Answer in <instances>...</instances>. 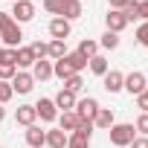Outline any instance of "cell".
<instances>
[{
  "label": "cell",
  "instance_id": "obj_34",
  "mask_svg": "<svg viewBox=\"0 0 148 148\" xmlns=\"http://www.w3.org/2000/svg\"><path fill=\"white\" fill-rule=\"evenodd\" d=\"M131 0H110V9H125Z\"/></svg>",
  "mask_w": 148,
  "mask_h": 148
},
{
  "label": "cell",
  "instance_id": "obj_30",
  "mask_svg": "<svg viewBox=\"0 0 148 148\" xmlns=\"http://www.w3.org/2000/svg\"><path fill=\"white\" fill-rule=\"evenodd\" d=\"M136 41H139V44L148 49V21H142V26L136 29Z\"/></svg>",
  "mask_w": 148,
  "mask_h": 148
},
{
  "label": "cell",
  "instance_id": "obj_29",
  "mask_svg": "<svg viewBox=\"0 0 148 148\" xmlns=\"http://www.w3.org/2000/svg\"><path fill=\"white\" fill-rule=\"evenodd\" d=\"M136 21H148V0H136Z\"/></svg>",
  "mask_w": 148,
  "mask_h": 148
},
{
  "label": "cell",
  "instance_id": "obj_15",
  "mask_svg": "<svg viewBox=\"0 0 148 148\" xmlns=\"http://www.w3.org/2000/svg\"><path fill=\"white\" fill-rule=\"evenodd\" d=\"M84 9H82V0H64V9H61V18L64 21H76L82 18Z\"/></svg>",
  "mask_w": 148,
  "mask_h": 148
},
{
  "label": "cell",
  "instance_id": "obj_32",
  "mask_svg": "<svg viewBox=\"0 0 148 148\" xmlns=\"http://www.w3.org/2000/svg\"><path fill=\"white\" fill-rule=\"evenodd\" d=\"M136 108H139L142 113H148V87H145V93L136 96Z\"/></svg>",
  "mask_w": 148,
  "mask_h": 148
},
{
  "label": "cell",
  "instance_id": "obj_36",
  "mask_svg": "<svg viewBox=\"0 0 148 148\" xmlns=\"http://www.w3.org/2000/svg\"><path fill=\"white\" fill-rule=\"evenodd\" d=\"M3 61H6V49H3V47H0V64H3Z\"/></svg>",
  "mask_w": 148,
  "mask_h": 148
},
{
  "label": "cell",
  "instance_id": "obj_20",
  "mask_svg": "<svg viewBox=\"0 0 148 148\" xmlns=\"http://www.w3.org/2000/svg\"><path fill=\"white\" fill-rule=\"evenodd\" d=\"M64 61L70 64V70H73V73H82V70L87 67V58H84V55H79V52H67V55H64Z\"/></svg>",
  "mask_w": 148,
  "mask_h": 148
},
{
  "label": "cell",
  "instance_id": "obj_14",
  "mask_svg": "<svg viewBox=\"0 0 148 148\" xmlns=\"http://www.w3.org/2000/svg\"><path fill=\"white\" fill-rule=\"evenodd\" d=\"M79 125H82V119H79V116H76V110H64V113H61V116H58V128H61V131H64V134H67V131H70V134H73V131H76V128H79Z\"/></svg>",
  "mask_w": 148,
  "mask_h": 148
},
{
  "label": "cell",
  "instance_id": "obj_13",
  "mask_svg": "<svg viewBox=\"0 0 148 148\" xmlns=\"http://www.w3.org/2000/svg\"><path fill=\"white\" fill-rule=\"evenodd\" d=\"M52 102H55V108L64 113V110H73V108H76V102H79V99H76V93H70V90H64V87H61V90H58V96H55Z\"/></svg>",
  "mask_w": 148,
  "mask_h": 148
},
{
  "label": "cell",
  "instance_id": "obj_7",
  "mask_svg": "<svg viewBox=\"0 0 148 148\" xmlns=\"http://www.w3.org/2000/svg\"><path fill=\"white\" fill-rule=\"evenodd\" d=\"M35 113L41 116V122H55L58 119V108L52 99H38L35 102Z\"/></svg>",
  "mask_w": 148,
  "mask_h": 148
},
{
  "label": "cell",
  "instance_id": "obj_17",
  "mask_svg": "<svg viewBox=\"0 0 148 148\" xmlns=\"http://www.w3.org/2000/svg\"><path fill=\"white\" fill-rule=\"evenodd\" d=\"M67 139H70V134H64L61 128L47 131V145H49V148H67Z\"/></svg>",
  "mask_w": 148,
  "mask_h": 148
},
{
  "label": "cell",
  "instance_id": "obj_31",
  "mask_svg": "<svg viewBox=\"0 0 148 148\" xmlns=\"http://www.w3.org/2000/svg\"><path fill=\"white\" fill-rule=\"evenodd\" d=\"M136 131H139V136H148V113H142L139 119H136V125H134Z\"/></svg>",
  "mask_w": 148,
  "mask_h": 148
},
{
  "label": "cell",
  "instance_id": "obj_6",
  "mask_svg": "<svg viewBox=\"0 0 148 148\" xmlns=\"http://www.w3.org/2000/svg\"><path fill=\"white\" fill-rule=\"evenodd\" d=\"M9 84H12V90H15V93L26 96V93H32V87H35V79H32V73H23V70H18V73H15V79H12Z\"/></svg>",
  "mask_w": 148,
  "mask_h": 148
},
{
  "label": "cell",
  "instance_id": "obj_11",
  "mask_svg": "<svg viewBox=\"0 0 148 148\" xmlns=\"http://www.w3.org/2000/svg\"><path fill=\"white\" fill-rule=\"evenodd\" d=\"M15 119H18V125H23V128L35 125V119H38V113H35V105H21V108L15 110Z\"/></svg>",
  "mask_w": 148,
  "mask_h": 148
},
{
  "label": "cell",
  "instance_id": "obj_21",
  "mask_svg": "<svg viewBox=\"0 0 148 148\" xmlns=\"http://www.w3.org/2000/svg\"><path fill=\"white\" fill-rule=\"evenodd\" d=\"M47 55H49V58H55V61H58V58H64V55H67L64 41H49V44H47Z\"/></svg>",
  "mask_w": 148,
  "mask_h": 148
},
{
  "label": "cell",
  "instance_id": "obj_4",
  "mask_svg": "<svg viewBox=\"0 0 148 148\" xmlns=\"http://www.w3.org/2000/svg\"><path fill=\"white\" fill-rule=\"evenodd\" d=\"M9 15L15 18V23H26V21L35 18V3L32 0H15V9Z\"/></svg>",
  "mask_w": 148,
  "mask_h": 148
},
{
  "label": "cell",
  "instance_id": "obj_12",
  "mask_svg": "<svg viewBox=\"0 0 148 148\" xmlns=\"http://www.w3.org/2000/svg\"><path fill=\"white\" fill-rule=\"evenodd\" d=\"M32 79H35V82H47V79H52V61H47V58L35 61V64H32Z\"/></svg>",
  "mask_w": 148,
  "mask_h": 148
},
{
  "label": "cell",
  "instance_id": "obj_35",
  "mask_svg": "<svg viewBox=\"0 0 148 148\" xmlns=\"http://www.w3.org/2000/svg\"><path fill=\"white\" fill-rule=\"evenodd\" d=\"M3 119H6V108H3V105H0V122H3Z\"/></svg>",
  "mask_w": 148,
  "mask_h": 148
},
{
  "label": "cell",
  "instance_id": "obj_33",
  "mask_svg": "<svg viewBox=\"0 0 148 148\" xmlns=\"http://www.w3.org/2000/svg\"><path fill=\"white\" fill-rule=\"evenodd\" d=\"M128 148H148V136H134V142Z\"/></svg>",
  "mask_w": 148,
  "mask_h": 148
},
{
  "label": "cell",
  "instance_id": "obj_27",
  "mask_svg": "<svg viewBox=\"0 0 148 148\" xmlns=\"http://www.w3.org/2000/svg\"><path fill=\"white\" fill-rule=\"evenodd\" d=\"M12 96H15L12 84H9V82H0V105H6V102H9Z\"/></svg>",
  "mask_w": 148,
  "mask_h": 148
},
{
  "label": "cell",
  "instance_id": "obj_24",
  "mask_svg": "<svg viewBox=\"0 0 148 148\" xmlns=\"http://www.w3.org/2000/svg\"><path fill=\"white\" fill-rule=\"evenodd\" d=\"M84 87V82H82V76L76 73V76H70V79H64V90H70V93H79Z\"/></svg>",
  "mask_w": 148,
  "mask_h": 148
},
{
  "label": "cell",
  "instance_id": "obj_23",
  "mask_svg": "<svg viewBox=\"0 0 148 148\" xmlns=\"http://www.w3.org/2000/svg\"><path fill=\"white\" fill-rule=\"evenodd\" d=\"M99 47H102V49H116V47H119V35H116V32H105L102 41H99Z\"/></svg>",
  "mask_w": 148,
  "mask_h": 148
},
{
  "label": "cell",
  "instance_id": "obj_22",
  "mask_svg": "<svg viewBox=\"0 0 148 148\" xmlns=\"http://www.w3.org/2000/svg\"><path fill=\"white\" fill-rule=\"evenodd\" d=\"M87 64H90V70L96 73V76H105V73H108V58L105 55H93Z\"/></svg>",
  "mask_w": 148,
  "mask_h": 148
},
{
  "label": "cell",
  "instance_id": "obj_18",
  "mask_svg": "<svg viewBox=\"0 0 148 148\" xmlns=\"http://www.w3.org/2000/svg\"><path fill=\"white\" fill-rule=\"evenodd\" d=\"M93 125H96V128H105V131H110V125H116V122H113V110H110V108H99V113H96Z\"/></svg>",
  "mask_w": 148,
  "mask_h": 148
},
{
  "label": "cell",
  "instance_id": "obj_5",
  "mask_svg": "<svg viewBox=\"0 0 148 148\" xmlns=\"http://www.w3.org/2000/svg\"><path fill=\"white\" fill-rule=\"evenodd\" d=\"M145 87H148V82H145V73H128L125 76V84H122V90H128L131 96H139V93H145Z\"/></svg>",
  "mask_w": 148,
  "mask_h": 148
},
{
  "label": "cell",
  "instance_id": "obj_19",
  "mask_svg": "<svg viewBox=\"0 0 148 148\" xmlns=\"http://www.w3.org/2000/svg\"><path fill=\"white\" fill-rule=\"evenodd\" d=\"M79 55H84L87 61L93 58V55H99V41H90V38H84L82 44H79V49H76Z\"/></svg>",
  "mask_w": 148,
  "mask_h": 148
},
{
  "label": "cell",
  "instance_id": "obj_25",
  "mask_svg": "<svg viewBox=\"0 0 148 148\" xmlns=\"http://www.w3.org/2000/svg\"><path fill=\"white\" fill-rule=\"evenodd\" d=\"M15 73H18V67H12V64H0V82H12L15 79Z\"/></svg>",
  "mask_w": 148,
  "mask_h": 148
},
{
  "label": "cell",
  "instance_id": "obj_28",
  "mask_svg": "<svg viewBox=\"0 0 148 148\" xmlns=\"http://www.w3.org/2000/svg\"><path fill=\"white\" fill-rule=\"evenodd\" d=\"M29 49H32V55H35V61H41V58H47V44H44V41H35V44H32Z\"/></svg>",
  "mask_w": 148,
  "mask_h": 148
},
{
  "label": "cell",
  "instance_id": "obj_9",
  "mask_svg": "<svg viewBox=\"0 0 148 148\" xmlns=\"http://www.w3.org/2000/svg\"><path fill=\"white\" fill-rule=\"evenodd\" d=\"M70 21H64V18H52L49 21V35H52V41H67L70 38Z\"/></svg>",
  "mask_w": 148,
  "mask_h": 148
},
{
  "label": "cell",
  "instance_id": "obj_26",
  "mask_svg": "<svg viewBox=\"0 0 148 148\" xmlns=\"http://www.w3.org/2000/svg\"><path fill=\"white\" fill-rule=\"evenodd\" d=\"M44 9L49 15H58L61 18V9H64V0H44Z\"/></svg>",
  "mask_w": 148,
  "mask_h": 148
},
{
  "label": "cell",
  "instance_id": "obj_1",
  "mask_svg": "<svg viewBox=\"0 0 148 148\" xmlns=\"http://www.w3.org/2000/svg\"><path fill=\"white\" fill-rule=\"evenodd\" d=\"M21 38H23L21 23H15V18H12L9 12H0V41L6 44V49L21 47Z\"/></svg>",
  "mask_w": 148,
  "mask_h": 148
},
{
  "label": "cell",
  "instance_id": "obj_10",
  "mask_svg": "<svg viewBox=\"0 0 148 148\" xmlns=\"http://www.w3.org/2000/svg\"><path fill=\"white\" fill-rule=\"evenodd\" d=\"M102 79H105V82H102V87H105L108 93H119V90H122V84H125V76H122L119 70H108Z\"/></svg>",
  "mask_w": 148,
  "mask_h": 148
},
{
  "label": "cell",
  "instance_id": "obj_3",
  "mask_svg": "<svg viewBox=\"0 0 148 148\" xmlns=\"http://www.w3.org/2000/svg\"><path fill=\"white\" fill-rule=\"evenodd\" d=\"M73 110H76V116H79L82 122H93L96 113H99V102H96L93 96H87V99H79Z\"/></svg>",
  "mask_w": 148,
  "mask_h": 148
},
{
  "label": "cell",
  "instance_id": "obj_16",
  "mask_svg": "<svg viewBox=\"0 0 148 148\" xmlns=\"http://www.w3.org/2000/svg\"><path fill=\"white\" fill-rule=\"evenodd\" d=\"M26 142H29V148L47 145V131H41L38 125H29V128H26Z\"/></svg>",
  "mask_w": 148,
  "mask_h": 148
},
{
  "label": "cell",
  "instance_id": "obj_2",
  "mask_svg": "<svg viewBox=\"0 0 148 148\" xmlns=\"http://www.w3.org/2000/svg\"><path fill=\"white\" fill-rule=\"evenodd\" d=\"M110 145H116V148H128L131 142H134V136H136V128L131 125V122H119V125H110Z\"/></svg>",
  "mask_w": 148,
  "mask_h": 148
},
{
  "label": "cell",
  "instance_id": "obj_8",
  "mask_svg": "<svg viewBox=\"0 0 148 148\" xmlns=\"http://www.w3.org/2000/svg\"><path fill=\"white\" fill-rule=\"evenodd\" d=\"M105 23H108V32H122L125 26H128V18H125V12L122 9H110L108 15H105Z\"/></svg>",
  "mask_w": 148,
  "mask_h": 148
}]
</instances>
